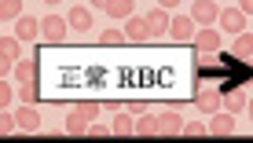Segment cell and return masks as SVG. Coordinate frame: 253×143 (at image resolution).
<instances>
[{
    "label": "cell",
    "mask_w": 253,
    "mask_h": 143,
    "mask_svg": "<svg viewBox=\"0 0 253 143\" xmlns=\"http://www.w3.org/2000/svg\"><path fill=\"white\" fill-rule=\"evenodd\" d=\"M103 11H107L110 19H121V22H125L128 15H136V0H107V7H103Z\"/></svg>",
    "instance_id": "cell-17"
},
{
    "label": "cell",
    "mask_w": 253,
    "mask_h": 143,
    "mask_svg": "<svg viewBox=\"0 0 253 143\" xmlns=\"http://www.w3.org/2000/svg\"><path fill=\"white\" fill-rule=\"evenodd\" d=\"M92 4H99V7H107V0H92Z\"/></svg>",
    "instance_id": "cell-33"
},
{
    "label": "cell",
    "mask_w": 253,
    "mask_h": 143,
    "mask_svg": "<svg viewBox=\"0 0 253 143\" xmlns=\"http://www.w3.org/2000/svg\"><path fill=\"white\" fill-rule=\"evenodd\" d=\"M125 110L132 114V118H139V114H147V103H143V99H132V103L125 106Z\"/></svg>",
    "instance_id": "cell-27"
},
{
    "label": "cell",
    "mask_w": 253,
    "mask_h": 143,
    "mask_svg": "<svg viewBox=\"0 0 253 143\" xmlns=\"http://www.w3.org/2000/svg\"><path fill=\"white\" fill-rule=\"evenodd\" d=\"M0 55L7 59H22V41L15 33H0Z\"/></svg>",
    "instance_id": "cell-19"
},
{
    "label": "cell",
    "mask_w": 253,
    "mask_h": 143,
    "mask_svg": "<svg viewBox=\"0 0 253 143\" xmlns=\"http://www.w3.org/2000/svg\"><path fill=\"white\" fill-rule=\"evenodd\" d=\"M239 11L242 15H253V0H239Z\"/></svg>",
    "instance_id": "cell-30"
},
{
    "label": "cell",
    "mask_w": 253,
    "mask_h": 143,
    "mask_svg": "<svg viewBox=\"0 0 253 143\" xmlns=\"http://www.w3.org/2000/svg\"><path fill=\"white\" fill-rule=\"evenodd\" d=\"M209 132H213V136H231V132H235V114L213 110V114H209Z\"/></svg>",
    "instance_id": "cell-11"
},
{
    "label": "cell",
    "mask_w": 253,
    "mask_h": 143,
    "mask_svg": "<svg viewBox=\"0 0 253 143\" xmlns=\"http://www.w3.org/2000/svg\"><path fill=\"white\" fill-rule=\"evenodd\" d=\"M220 99H224V95H220V92H213V88H198V92H195V106H198L202 114L220 110Z\"/></svg>",
    "instance_id": "cell-14"
},
{
    "label": "cell",
    "mask_w": 253,
    "mask_h": 143,
    "mask_svg": "<svg viewBox=\"0 0 253 143\" xmlns=\"http://www.w3.org/2000/svg\"><path fill=\"white\" fill-rule=\"evenodd\" d=\"M121 33H125L128 41H136V44H143L147 37H151V30H147V19H143V15H128V19H125V30H121Z\"/></svg>",
    "instance_id": "cell-12"
},
{
    "label": "cell",
    "mask_w": 253,
    "mask_h": 143,
    "mask_svg": "<svg viewBox=\"0 0 253 143\" xmlns=\"http://www.w3.org/2000/svg\"><path fill=\"white\" fill-rule=\"evenodd\" d=\"M246 103H250V95L242 92V88H235V92H228L220 99V110H228V114H242L246 110Z\"/></svg>",
    "instance_id": "cell-16"
},
{
    "label": "cell",
    "mask_w": 253,
    "mask_h": 143,
    "mask_svg": "<svg viewBox=\"0 0 253 143\" xmlns=\"http://www.w3.org/2000/svg\"><path fill=\"white\" fill-rule=\"evenodd\" d=\"M88 136L103 140V136H114V132H110V125H88Z\"/></svg>",
    "instance_id": "cell-26"
},
{
    "label": "cell",
    "mask_w": 253,
    "mask_h": 143,
    "mask_svg": "<svg viewBox=\"0 0 253 143\" xmlns=\"http://www.w3.org/2000/svg\"><path fill=\"white\" fill-rule=\"evenodd\" d=\"M70 33V26H66V19L63 15H44V19H41V41H48V44H59Z\"/></svg>",
    "instance_id": "cell-3"
},
{
    "label": "cell",
    "mask_w": 253,
    "mask_h": 143,
    "mask_svg": "<svg viewBox=\"0 0 253 143\" xmlns=\"http://www.w3.org/2000/svg\"><path fill=\"white\" fill-rule=\"evenodd\" d=\"M15 132V114H7V106H0V136Z\"/></svg>",
    "instance_id": "cell-21"
},
{
    "label": "cell",
    "mask_w": 253,
    "mask_h": 143,
    "mask_svg": "<svg viewBox=\"0 0 253 143\" xmlns=\"http://www.w3.org/2000/svg\"><path fill=\"white\" fill-rule=\"evenodd\" d=\"M11 95H15V88L7 85V77H0V106H7V103H11Z\"/></svg>",
    "instance_id": "cell-25"
},
{
    "label": "cell",
    "mask_w": 253,
    "mask_h": 143,
    "mask_svg": "<svg viewBox=\"0 0 253 143\" xmlns=\"http://www.w3.org/2000/svg\"><path fill=\"white\" fill-rule=\"evenodd\" d=\"M187 15L195 19V26H213V22H216V15H220V7H216L213 0H195Z\"/></svg>",
    "instance_id": "cell-8"
},
{
    "label": "cell",
    "mask_w": 253,
    "mask_h": 143,
    "mask_svg": "<svg viewBox=\"0 0 253 143\" xmlns=\"http://www.w3.org/2000/svg\"><path fill=\"white\" fill-rule=\"evenodd\" d=\"M250 55H253V33L242 30L239 37H235V44H231V59H250Z\"/></svg>",
    "instance_id": "cell-18"
},
{
    "label": "cell",
    "mask_w": 253,
    "mask_h": 143,
    "mask_svg": "<svg viewBox=\"0 0 253 143\" xmlns=\"http://www.w3.org/2000/svg\"><path fill=\"white\" fill-rule=\"evenodd\" d=\"M195 30H198V26H195V19H191V15H172V19H169V37L172 41H176V44H187V41H195Z\"/></svg>",
    "instance_id": "cell-4"
},
{
    "label": "cell",
    "mask_w": 253,
    "mask_h": 143,
    "mask_svg": "<svg viewBox=\"0 0 253 143\" xmlns=\"http://www.w3.org/2000/svg\"><path fill=\"white\" fill-rule=\"evenodd\" d=\"M15 37H19L22 44L37 41L41 37V19H33V15H19V19H15Z\"/></svg>",
    "instance_id": "cell-9"
},
{
    "label": "cell",
    "mask_w": 253,
    "mask_h": 143,
    "mask_svg": "<svg viewBox=\"0 0 253 143\" xmlns=\"http://www.w3.org/2000/svg\"><path fill=\"white\" fill-rule=\"evenodd\" d=\"M246 114H250V121H253V99H250V103H246Z\"/></svg>",
    "instance_id": "cell-31"
},
{
    "label": "cell",
    "mask_w": 253,
    "mask_h": 143,
    "mask_svg": "<svg viewBox=\"0 0 253 143\" xmlns=\"http://www.w3.org/2000/svg\"><path fill=\"white\" fill-rule=\"evenodd\" d=\"M66 26H70V33H88V30H92V7H84V4H70V11H66Z\"/></svg>",
    "instance_id": "cell-6"
},
{
    "label": "cell",
    "mask_w": 253,
    "mask_h": 143,
    "mask_svg": "<svg viewBox=\"0 0 253 143\" xmlns=\"http://www.w3.org/2000/svg\"><path fill=\"white\" fill-rule=\"evenodd\" d=\"M195 51L198 55H213V51H220L224 48V33L220 30H213V26H202V30H195Z\"/></svg>",
    "instance_id": "cell-2"
},
{
    "label": "cell",
    "mask_w": 253,
    "mask_h": 143,
    "mask_svg": "<svg viewBox=\"0 0 253 143\" xmlns=\"http://www.w3.org/2000/svg\"><path fill=\"white\" fill-rule=\"evenodd\" d=\"M19 99L22 103H37L41 99V88L37 85H19Z\"/></svg>",
    "instance_id": "cell-22"
},
{
    "label": "cell",
    "mask_w": 253,
    "mask_h": 143,
    "mask_svg": "<svg viewBox=\"0 0 253 143\" xmlns=\"http://www.w3.org/2000/svg\"><path fill=\"white\" fill-rule=\"evenodd\" d=\"M11 77L19 85H37V62H33V59H15Z\"/></svg>",
    "instance_id": "cell-13"
},
{
    "label": "cell",
    "mask_w": 253,
    "mask_h": 143,
    "mask_svg": "<svg viewBox=\"0 0 253 143\" xmlns=\"http://www.w3.org/2000/svg\"><path fill=\"white\" fill-rule=\"evenodd\" d=\"M99 118V103L95 99H84V103H77L74 110L66 114V132L70 136H84L88 132V125Z\"/></svg>",
    "instance_id": "cell-1"
},
{
    "label": "cell",
    "mask_w": 253,
    "mask_h": 143,
    "mask_svg": "<svg viewBox=\"0 0 253 143\" xmlns=\"http://www.w3.org/2000/svg\"><path fill=\"white\" fill-rule=\"evenodd\" d=\"M44 4H48V7H59V4H63V0H44Z\"/></svg>",
    "instance_id": "cell-32"
},
{
    "label": "cell",
    "mask_w": 253,
    "mask_h": 143,
    "mask_svg": "<svg viewBox=\"0 0 253 143\" xmlns=\"http://www.w3.org/2000/svg\"><path fill=\"white\" fill-rule=\"evenodd\" d=\"M22 15V0H0V22H15Z\"/></svg>",
    "instance_id": "cell-20"
},
{
    "label": "cell",
    "mask_w": 253,
    "mask_h": 143,
    "mask_svg": "<svg viewBox=\"0 0 253 143\" xmlns=\"http://www.w3.org/2000/svg\"><path fill=\"white\" fill-rule=\"evenodd\" d=\"M180 132H184V136H206V132H209V125H206V121H187Z\"/></svg>",
    "instance_id": "cell-23"
},
{
    "label": "cell",
    "mask_w": 253,
    "mask_h": 143,
    "mask_svg": "<svg viewBox=\"0 0 253 143\" xmlns=\"http://www.w3.org/2000/svg\"><path fill=\"white\" fill-rule=\"evenodd\" d=\"M216 26H220V33H231V37H239V33L246 30V15H242L239 7H220V15H216Z\"/></svg>",
    "instance_id": "cell-5"
},
{
    "label": "cell",
    "mask_w": 253,
    "mask_h": 143,
    "mask_svg": "<svg viewBox=\"0 0 253 143\" xmlns=\"http://www.w3.org/2000/svg\"><path fill=\"white\" fill-rule=\"evenodd\" d=\"M121 37H125V33H118V30H103L99 44H103V48H114V44H121Z\"/></svg>",
    "instance_id": "cell-24"
},
{
    "label": "cell",
    "mask_w": 253,
    "mask_h": 143,
    "mask_svg": "<svg viewBox=\"0 0 253 143\" xmlns=\"http://www.w3.org/2000/svg\"><path fill=\"white\" fill-rule=\"evenodd\" d=\"M147 19V30H151V37H158V33H169V19H172V11H165V7L154 4L151 11L143 15Z\"/></svg>",
    "instance_id": "cell-10"
},
{
    "label": "cell",
    "mask_w": 253,
    "mask_h": 143,
    "mask_svg": "<svg viewBox=\"0 0 253 143\" xmlns=\"http://www.w3.org/2000/svg\"><path fill=\"white\" fill-rule=\"evenodd\" d=\"M110 132L114 136H136V118L128 110H118V118L110 121Z\"/></svg>",
    "instance_id": "cell-15"
},
{
    "label": "cell",
    "mask_w": 253,
    "mask_h": 143,
    "mask_svg": "<svg viewBox=\"0 0 253 143\" xmlns=\"http://www.w3.org/2000/svg\"><path fill=\"white\" fill-rule=\"evenodd\" d=\"M176 4H184V0H158V7H165V11H176Z\"/></svg>",
    "instance_id": "cell-29"
},
{
    "label": "cell",
    "mask_w": 253,
    "mask_h": 143,
    "mask_svg": "<svg viewBox=\"0 0 253 143\" xmlns=\"http://www.w3.org/2000/svg\"><path fill=\"white\" fill-rule=\"evenodd\" d=\"M11 66H15V59H7V55H0V77H7V74H11Z\"/></svg>",
    "instance_id": "cell-28"
},
{
    "label": "cell",
    "mask_w": 253,
    "mask_h": 143,
    "mask_svg": "<svg viewBox=\"0 0 253 143\" xmlns=\"http://www.w3.org/2000/svg\"><path fill=\"white\" fill-rule=\"evenodd\" d=\"M41 129V110L33 103H22L15 110V132H37Z\"/></svg>",
    "instance_id": "cell-7"
}]
</instances>
